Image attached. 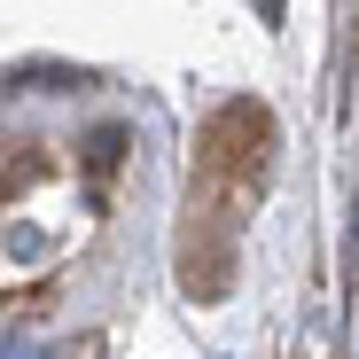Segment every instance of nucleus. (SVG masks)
Masks as SVG:
<instances>
[{
    "label": "nucleus",
    "instance_id": "f257e3e1",
    "mask_svg": "<svg viewBox=\"0 0 359 359\" xmlns=\"http://www.w3.org/2000/svg\"><path fill=\"white\" fill-rule=\"evenodd\" d=\"M117 149H126V133H117V126H102V133H94V141H86V172H94V180H102V172H109V164H117Z\"/></svg>",
    "mask_w": 359,
    "mask_h": 359
},
{
    "label": "nucleus",
    "instance_id": "f03ea898",
    "mask_svg": "<svg viewBox=\"0 0 359 359\" xmlns=\"http://www.w3.org/2000/svg\"><path fill=\"white\" fill-rule=\"evenodd\" d=\"M281 8H289V0H258V16H266V24H281Z\"/></svg>",
    "mask_w": 359,
    "mask_h": 359
}]
</instances>
